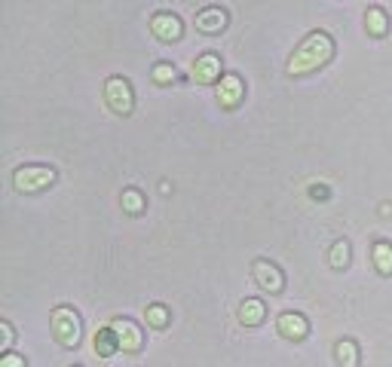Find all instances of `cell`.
<instances>
[{
  "mask_svg": "<svg viewBox=\"0 0 392 367\" xmlns=\"http://www.w3.org/2000/svg\"><path fill=\"white\" fill-rule=\"evenodd\" d=\"M242 98H245V86H242V80L236 77V74H227V77L218 80V101H221V107L233 110V107H239Z\"/></svg>",
  "mask_w": 392,
  "mask_h": 367,
  "instance_id": "10",
  "label": "cell"
},
{
  "mask_svg": "<svg viewBox=\"0 0 392 367\" xmlns=\"http://www.w3.org/2000/svg\"><path fill=\"white\" fill-rule=\"evenodd\" d=\"M349 257H353V251H349V242H334L331 251H328V263H331L334 270H346L349 267Z\"/></svg>",
  "mask_w": 392,
  "mask_h": 367,
  "instance_id": "18",
  "label": "cell"
},
{
  "mask_svg": "<svg viewBox=\"0 0 392 367\" xmlns=\"http://www.w3.org/2000/svg\"><path fill=\"white\" fill-rule=\"evenodd\" d=\"M252 275H254L257 288L267 291V294H279V291L285 288V275H282V270L276 267V263H270V260H254Z\"/></svg>",
  "mask_w": 392,
  "mask_h": 367,
  "instance_id": "5",
  "label": "cell"
},
{
  "mask_svg": "<svg viewBox=\"0 0 392 367\" xmlns=\"http://www.w3.org/2000/svg\"><path fill=\"white\" fill-rule=\"evenodd\" d=\"M150 77H153V83L157 86H169V83H175L178 70H175V65H169V61H160V65H153Z\"/></svg>",
  "mask_w": 392,
  "mask_h": 367,
  "instance_id": "19",
  "label": "cell"
},
{
  "mask_svg": "<svg viewBox=\"0 0 392 367\" xmlns=\"http://www.w3.org/2000/svg\"><path fill=\"white\" fill-rule=\"evenodd\" d=\"M92 343H96V355H101V358H110V355L120 349V340H117V334H113V328H101V331H96Z\"/></svg>",
  "mask_w": 392,
  "mask_h": 367,
  "instance_id": "14",
  "label": "cell"
},
{
  "mask_svg": "<svg viewBox=\"0 0 392 367\" xmlns=\"http://www.w3.org/2000/svg\"><path fill=\"white\" fill-rule=\"evenodd\" d=\"M150 34L157 40H163V43H175V40H181L184 25L175 13H157L150 18Z\"/></svg>",
  "mask_w": 392,
  "mask_h": 367,
  "instance_id": "7",
  "label": "cell"
},
{
  "mask_svg": "<svg viewBox=\"0 0 392 367\" xmlns=\"http://www.w3.org/2000/svg\"><path fill=\"white\" fill-rule=\"evenodd\" d=\"M193 25H196V31H200V34L215 37V34H221V31H227V25H230V16H227L224 6H205V9H200V13H196Z\"/></svg>",
  "mask_w": 392,
  "mask_h": 367,
  "instance_id": "6",
  "label": "cell"
},
{
  "mask_svg": "<svg viewBox=\"0 0 392 367\" xmlns=\"http://www.w3.org/2000/svg\"><path fill=\"white\" fill-rule=\"evenodd\" d=\"M0 336H4V343H0V346H4V349H9V346H13V324H9V321H0Z\"/></svg>",
  "mask_w": 392,
  "mask_h": 367,
  "instance_id": "22",
  "label": "cell"
},
{
  "mask_svg": "<svg viewBox=\"0 0 392 367\" xmlns=\"http://www.w3.org/2000/svg\"><path fill=\"white\" fill-rule=\"evenodd\" d=\"M56 184V169L49 166H22L13 175V187L19 193H40Z\"/></svg>",
  "mask_w": 392,
  "mask_h": 367,
  "instance_id": "3",
  "label": "cell"
},
{
  "mask_svg": "<svg viewBox=\"0 0 392 367\" xmlns=\"http://www.w3.org/2000/svg\"><path fill=\"white\" fill-rule=\"evenodd\" d=\"M264 319H267V306H264V300H257V297L242 300V306H239V321H242V324L254 328V324H261Z\"/></svg>",
  "mask_w": 392,
  "mask_h": 367,
  "instance_id": "12",
  "label": "cell"
},
{
  "mask_svg": "<svg viewBox=\"0 0 392 367\" xmlns=\"http://www.w3.org/2000/svg\"><path fill=\"white\" fill-rule=\"evenodd\" d=\"M0 367H28L22 355H16V352H6L4 358H0Z\"/></svg>",
  "mask_w": 392,
  "mask_h": 367,
  "instance_id": "21",
  "label": "cell"
},
{
  "mask_svg": "<svg viewBox=\"0 0 392 367\" xmlns=\"http://www.w3.org/2000/svg\"><path fill=\"white\" fill-rule=\"evenodd\" d=\"M120 206H123V211H126V214H141L144 206H148V199H144V193H141V190L129 187V190H123Z\"/></svg>",
  "mask_w": 392,
  "mask_h": 367,
  "instance_id": "16",
  "label": "cell"
},
{
  "mask_svg": "<svg viewBox=\"0 0 392 367\" xmlns=\"http://www.w3.org/2000/svg\"><path fill=\"white\" fill-rule=\"evenodd\" d=\"M365 28L371 37H386L389 34V16L380 6H371L365 13Z\"/></svg>",
  "mask_w": 392,
  "mask_h": 367,
  "instance_id": "13",
  "label": "cell"
},
{
  "mask_svg": "<svg viewBox=\"0 0 392 367\" xmlns=\"http://www.w3.org/2000/svg\"><path fill=\"white\" fill-rule=\"evenodd\" d=\"M193 77H196V83H202V86L218 83V80H221V55L202 53L200 58L193 61Z\"/></svg>",
  "mask_w": 392,
  "mask_h": 367,
  "instance_id": "9",
  "label": "cell"
},
{
  "mask_svg": "<svg viewBox=\"0 0 392 367\" xmlns=\"http://www.w3.org/2000/svg\"><path fill=\"white\" fill-rule=\"evenodd\" d=\"M331 58H334V40H331V34H325V31H313V34H306L301 43H297L294 55L288 58V74H292V77L313 74V70L325 68Z\"/></svg>",
  "mask_w": 392,
  "mask_h": 367,
  "instance_id": "1",
  "label": "cell"
},
{
  "mask_svg": "<svg viewBox=\"0 0 392 367\" xmlns=\"http://www.w3.org/2000/svg\"><path fill=\"white\" fill-rule=\"evenodd\" d=\"M105 101H108V107H110L117 117H129L132 110H135V95H132L129 80L110 77L108 83H105Z\"/></svg>",
  "mask_w": 392,
  "mask_h": 367,
  "instance_id": "4",
  "label": "cell"
},
{
  "mask_svg": "<svg viewBox=\"0 0 392 367\" xmlns=\"http://www.w3.org/2000/svg\"><path fill=\"white\" fill-rule=\"evenodd\" d=\"M49 328H53L56 343H61L65 349L80 343V315L71 306H56L53 315H49Z\"/></svg>",
  "mask_w": 392,
  "mask_h": 367,
  "instance_id": "2",
  "label": "cell"
},
{
  "mask_svg": "<svg viewBox=\"0 0 392 367\" xmlns=\"http://www.w3.org/2000/svg\"><path fill=\"white\" fill-rule=\"evenodd\" d=\"M144 319H148L150 328H166V324H169V309H166V306H160V303H150L148 309H144Z\"/></svg>",
  "mask_w": 392,
  "mask_h": 367,
  "instance_id": "20",
  "label": "cell"
},
{
  "mask_svg": "<svg viewBox=\"0 0 392 367\" xmlns=\"http://www.w3.org/2000/svg\"><path fill=\"white\" fill-rule=\"evenodd\" d=\"M276 328H279V334L285 340H304L309 334V321L301 312H282L279 319H276Z\"/></svg>",
  "mask_w": 392,
  "mask_h": 367,
  "instance_id": "11",
  "label": "cell"
},
{
  "mask_svg": "<svg viewBox=\"0 0 392 367\" xmlns=\"http://www.w3.org/2000/svg\"><path fill=\"white\" fill-rule=\"evenodd\" d=\"M374 267L380 275H392V245L389 242L374 245Z\"/></svg>",
  "mask_w": 392,
  "mask_h": 367,
  "instance_id": "17",
  "label": "cell"
},
{
  "mask_svg": "<svg viewBox=\"0 0 392 367\" xmlns=\"http://www.w3.org/2000/svg\"><path fill=\"white\" fill-rule=\"evenodd\" d=\"M309 196L322 202V199H328V187H319V184H316V187H309Z\"/></svg>",
  "mask_w": 392,
  "mask_h": 367,
  "instance_id": "23",
  "label": "cell"
},
{
  "mask_svg": "<svg viewBox=\"0 0 392 367\" xmlns=\"http://www.w3.org/2000/svg\"><path fill=\"white\" fill-rule=\"evenodd\" d=\"M113 334H117V340H120V349L123 352H138L141 349V343H144V336H141V328L135 321H129V319H117L110 324Z\"/></svg>",
  "mask_w": 392,
  "mask_h": 367,
  "instance_id": "8",
  "label": "cell"
},
{
  "mask_svg": "<svg viewBox=\"0 0 392 367\" xmlns=\"http://www.w3.org/2000/svg\"><path fill=\"white\" fill-rule=\"evenodd\" d=\"M334 358L340 361V367H359V346H356V340H340L334 346Z\"/></svg>",
  "mask_w": 392,
  "mask_h": 367,
  "instance_id": "15",
  "label": "cell"
}]
</instances>
